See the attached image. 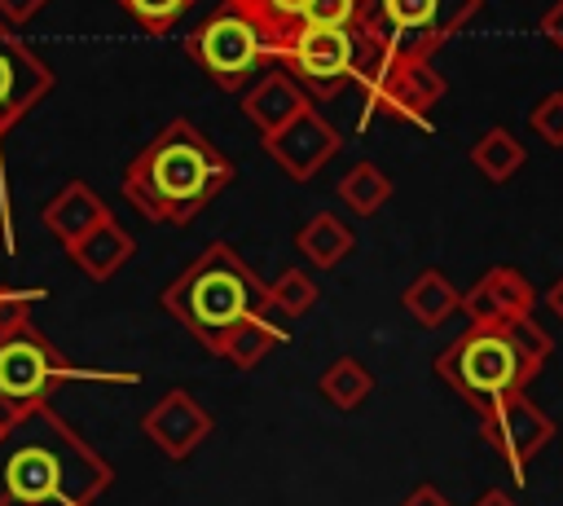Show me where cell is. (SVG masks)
I'll use <instances>...</instances> for the list:
<instances>
[{
  "instance_id": "obj_17",
  "label": "cell",
  "mask_w": 563,
  "mask_h": 506,
  "mask_svg": "<svg viewBox=\"0 0 563 506\" xmlns=\"http://www.w3.org/2000/svg\"><path fill=\"white\" fill-rule=\"evenodd\" d=\"M66 255H70V264H75L88 282H110V277L136 255V242H132V233L110 216L106 224H97L92 233H84L75 246H66Z\"/></svg>"
},
{
  "instance_id": "obj_7",
  "label": "cell",
  "mask_w": 563,
  "mask_h": 506,
  "mask_svg": "<svg viewBox=\"0 0 563 506\" xmlns=\"http://www.w3.org/2000/svg\"><path fill=\"white\" fill-rule=\"evenodd\" d=\"M484 0H369L365 35L391 53H427L435 57L440 44H449Z\"/></svg>"
},
{
  "instance_id": "obj_19",
  "label": "cell",
  "mask_w": 563,
  "mask_h": 506,
  "mask_svg": "<svg viewBox=\"0 0 563 506\" xmlns=\"http://www.w3.org/2000/svg\"><path fill=\"white\" fill-rule=\"evenodd\" d=\"M295 246H299V255H303L312 268H334L339 260L352 255L356 233H352L334 211H317V216L295 233Z\"/></svg>"
},
{
  "instance_id": "obj_11",
  "label": "cell",
  "mask_w": 563,
  "mask_h": 506,
  "mask_svg": "<svg viewBox=\"0 0 563 506\" xmlns=\"http://www.w3.org/2000/svg\"><path fill=\"white\" fill-rule=\"evenodd\" d=\"M53 92V70L35 57L26 40L9 22H0V136L18 128L40 97Z\"/></svg>"
},
{
  "instance_id": "obj_20",
  "label": "cell",
  "mask_w": 563,
  "mask_h": 506,
  "mask_svg": "<svg viewBox=\"0 0 563 506\" xmlns=\"http://www.w3.org/2000/svg\"><path fill=\"white\" fill-rule=\"evenodd\" d=\"M471 163L493 180V185H506L523 163H528V150H523V141L510 132V128H488L484 136H475V145H471Z\"/></svg>"
},
{
  "instance_id": "obj_16",
  "label": "cell",
  "mask_w": 563,
  "mask_h": 506,
  "mask_svg": "<svg viewBox=\"0 0 563 506\" xmlns=\"http://www.w3.org/2000/svg\"><path fill=\"white\" fill-rule=\"evenodd\" d=\"M40 220H44V229H48L62 246H75L84 233H92L97 224L110 220V207H106V198H101L92 185H84V180H66V185L44 202Z\"/></svg>"
},
{
  "instance_id": "obj_4",
  "label": "cell",
  "mask_w": 563,
  "mask_h": 506,
  "mask_svg": "<svg viewBox=\"0 0 563 506\" xmlns=\"http://www.w3.org/2000/svg\"><path fill=\"white\" fill-rule=\"evenodd\" d=\"M550 352L554 339L532 317L510 326H466L449 348H440L435 374L479 414L506 396H519L541 374Z\"/></svg>"
},
{
  "instance_id": "obj_24",
  "label": "cell",
  "mask_w": 563,
  "mask_h": 506,
  "mask_svg": "<svg viewBox=\"0 0 563 506\" xmlns=\"http://www.w3.org/2000/svg\"><path fill=\"white\" fill-rule=\"evenodd\" d=\"M339 198H343V207L352 211V216H374V211H383V202L391 198V180H387V172L383 167H374V163H356V167H347L343 172V180H339Z\"/></svg>"
},
{
  "instance_id": "obj_34",
  "label": "cell",
  "mask_w": 563,
  "mask_h": 506,
  "mask_svg": "<svg viewBox=\"0 0 563 506\" xmlns=\"http://www.w3.org/2000/svg\"><path fill=\"white\" fill-rule=\"evenodd\" d=\"M545 308H550V312L563 321V273L550 282V290H545Z\"/></svg>"
},
{
  "instance_id": "obj_26",
  "label": "cell",
  "mask_w": 563,
  "mask_h": 506,
  "mask_svg": "<svg viewBox=\"0 0 563 506\" xmlns=\"http://www.w3.org/2000/svg\"><path fill=\"white\" fill-rule=\"evenodd\" d=\"M141 31H150V35H163V31H172L189 9H194V0H114Z\"/></svg>"
},
{
  "instance_id": "obj_35",
  "label": "cell",
  "mask_w": 563,
  "mask_h": 506,
  "mask_svg": "<svg viewBox=\"0 0 563 506\" xmlns=\"http://www.w3.org/2000/svg\"><path fill=\"white\" fill-rule=\"evenodd\" d=\"M4 422H9V418H4V414H0V431H4Z\"/></svg>"
},
{
  "instance_id": "obj_23",
  "label": "cell",
  "mask_w": 563,
  "mask_h": 506,
  "mask_svg": "<svg viewBox=\"0 0 563 506\" xmlns=\"http://www.w3.org/2000/svg\"><path fill=\"white\" fill-rule=\"evenodd\" d=\"M224 4L233 13H242L268 44L286 40L303 22V9H308V0H224Z\"/></svg>"
},
{
  "instance_id": "obj_3",
  "label": "cell",
  "mask_w": 563,
  "mask_h": 506,
  "mask_svg": "<svg viewBox=\"0 0 563 506\" xmlns=\"http://www.w3.org/2000/svg\"><path fill=\"white\" fill-rule=\"evenodd\" d=\"M163 308L216 356H224L229 334L246 317L268 312V286L255 277V268L229 246L207 242L194 264L176 273V282L163 290Z\"/></svg>"
},
{
  "instance_id": "obj_9",
  "label": "cell",
  "mask_w": 563,
  "mask_h": 506,
  "mask_svg": "<svg viewBox=\"0 0 563 506\" xmlns=\"http://www.w3.org/2000/svg\"><path fill=\"white\" fill-rule=\"evenodd\" d=\"M185 53L216 79V88L224 92H242L273 57H268V40L229 4H220L216 13H207L189 35H185Z\"/></svg>"
},
{
  "instance_id": "obj_25",
  "label": "cell",
  "mask_w": 563,
  "mask_h": 506,
  "mask_svg": "<svg viewBox=\"0 0 563 506\" xmlns=\"http://www.w3.org/2000/svg\"><path fill=\"white\" fill-rule=\"evenodd\" d=\"M317 304V282L303 273V268H286L268 282V312H282V317H308Z\"/></svg>"
},
{
  "instance_id": "obj_12",
  "label": "cell",
  "mask_w": 563,
  "mask_h": 506,
  "mask_svg": "<svg viewBox=\"0 0 563 506\" xmlns=\"http://www.w3.org/2000/svg\"><path fill=\"white\" fill-rule=\"evenodd\" d=\"M343 136L339 128L317 110L308 106L299 119H290L286 128H277L273 136H264V154L290 176V180H312L334 154H339Z\"/></svg>"
},
{
  "instance_id": "obj_22",
  "label": "cell",
  "mask_w": 563,
  "mask_h": 506,
  "mask_svg": "<svg viewBox=\"0 0 563 506\" xmlns=\"http://www.w3.org/2000/svg\"><path fill=\"white\" fill-rule=\"evenodd\" d=\"M317 392H321L334 409H356L361 400H369V392H374V374H369L356 356H334V361L321 370Z\"/></svg>"
},
{
  "instance_id": "obj_30",
  "label": "cell",
  "mask_w": 563,
  "mask_h": 506,
  "mask_svg": "<svg viewBox=\"0 0 563 506\" xmlns=\"http://www.w3.org/2000/svg\"><path fill=\"white\" fill-rule=\"evenodd\" d=\"M44 4H48V0H0V22L22 26V22H31V18H35Z\"/></svg>"
},
{
  "instance_id": "obj_33",
  "label": "cell",
  "mask_w": 563,
  "mask_h": 506,
  "mask_svg": "<svg viewBox=\"0 0 563 506\" xmlns=\"http://www.w3.org/2000/svg\"><path fill=\"white\" fill-rule=\"evenodd\" d=\"M475 506H519V502H515L506 488H484V493L475 497Z\"/></svg>"
},
{
  "instance_id": "obj_8",
  "label": "cell",
  "mask_w": 563,
  "mask_h": 506,
  "mask_svg": "<svg viewBox=\"0 0 563 506\" xmlns=\"http://www.w3.org/2000/svg\"><path fill=\"white\" fill-rule=\"evenodd\" d=\"M268 57L308 92V97H334L343 84L356 79L361 66V31L339 26H295L286 40L268 44Z\"/></svg>"
},
{
  "instance_id": "obj_10",
  "label": "cell",
  "mask_w": 563,
  "mask_h": 506,
  "mask_svg": "<svg viewBox=\"0 0 563 506\" xmlns=\"http://www.w3.org/2000/svg\"><path fill=\"white\" fill-rule=\"evenodd\" d=\"M479 436H484V444H493V453L510 466V475L523 480L528 462L554 440V418L519 392V396H506V400L479 409Z\"/></svg>"
},
{
  "instance_id": "obj_27",
  "label": "cell",
  "mask_w": 563,
  "mask_h": 506,
  "mask_svg": "<svg viewBox=\"0 0 563 506\" xmlns=\"http://www.w3.org/2000/svg\"><path fill=\"white\" fill-rule=\"evenodd\" d=\"M369 18V0H308L303 22L308 26H339V31H361ZM299 22V26H303Z\"/></svg>"
},
{
  "instance_id": "obj_13",
  "label": "cell",
  "mask_w": 563,
  "mask_h": 506,
  "mask_svg": "<svg viewBox=\"0 0 563 506\" xmlns=\"http://www.w3.org/2000/svg\"><path fill=\"white\" fill-rule=\"evenodd\" d=\"M141 431L150 444H158L163 458L172 462H185L211 431H216V418L202 400H194L185 387H172L167 396H158L145 414H141Z\"/></svg>"
},
{
  "instance_id": "obj_15",
  "label": "cell",
  "mask_w": 563,
  "mask_h": 506,
  "mask_svg": "<svg viewBox=\"0 0 563 506\" xmlns=\"http://www.w3.org/2000/svg\"><path fill=\"white\" fill-rule=\"evenodd\" d=\"M312 106V97L277 66V70H260L246 88H242V114L255 123L260 141L273 136L277 128H286L290 119H299Z\"/></svg>"
},
{
  "instance_id": "obj_32",
  "label": "cell",
  "mask_w": 563,
  "mask_h": 506,
  "mask_svg": "<svg viewBox=\"0 0 563 506\" xmlns=\"http://www.w3.org/2000/svg\"><path fill=\"white\" fill-rule=\"evenodd\" d=\"M400 506H453V502H449V497H444L435 484H418V488H413V493H409Z\"/></svg>"
},
{
  "instance_id": "obj_31",
  "label": "cell",
  "mask_w": 563,
  "mask_h": 506,
  "mask_svg": "<svg viewBox=\"0 0 563 506\" xmlns=\"http://www.w3.org/2000/svg\"><path fill=\"white\" fill-rule=\"evenodd\" d=\"M537 31L554 44V48H563V0H554L545 13H541V22H537Z\"/></svg>"
},
{
  "instance_id": "obj_2",
  "label": "cell",
  "mask_w": 563,
  "mask_h": 506,
  "mask_svg": "<svg viewBox=\"0 0 563 506\" xmlns=\"http://www.w3.org/2000/svg\"><path fill=\"white\" fill-rule=\"evenodd\" d=\"M119 185L145 220L189 224L224 185H233V163L207 141L202 128H194V119L176 114L145 141V150H136Z\"/></svg>"
},
{
  "instance_id": "obj_18",
  "label": "cell",
  "mask_w": 563,
  "mask_h": 506,
  "mask_svg": "<svg viewBox=\"0 0 563 506\" xmlns=\"http://www.w3.org/2000/svg\"><path fill=\"white\" fill-rule=\"evenodd\" d=\"M400 304H405V312H409L418 326L435 330V326H444V321L457 312L462 290H457L440 268H422V273L400 290Z\"/></svg>"
},
{
  "instance_id": "obj_21",
  "label": "cell",
  "mask_w": 563,
  "mask_h": 506,
  "mask_svg": "<svg viewBox=\"0 0 563 506\" xmlns=\"http://www.w3.org/2000/svg\"><path fill=\"white\" fill-rule=\"evenodd\" d=\"M290 334L277 326V321H268V312L264 317H246L233 334H229V343H224V356H229V365H238V370H255L273 348H282Z\"/></svg>"
},
{
  "instance_id": "obj_28",
  "label": "cell",
  "mask_w": 563,
  "mask_h": 506,
  "mask_svg": "<svg viewBox=\"0 0 563 506\" xmlns=\"http://www.w3.org/2000/svg\"><path fill=\"white\" fill-rule=\"evenodd\" d=\"M528 128H532V132H537L545 145L563 150V88H559V92H545V97L532 106Z\"/></svg>"
},
{
  "instance_id": "obj_29",
  "label": "cell",
  "mask_w": 563,
  "mask_h": 506,
  "mask_svg": "<svg viewBox=\"0 0 563 506\" xmlns=\"http://www.w3.org/2000/svg\"><path fill=\"white\" fill-rule=\"evenodd\" d=\"M44 299L40 286H26V290H13V286H0V334L18 330L31 321V308Z\"/></svg>"
},
{
  "instance_id": "obj_5",
  "label": "cell",
  "mask_w": 563,
  "mask_h": 506,
  "mask_svg": "<svg viewBox=\"0 0 563 506\" xmlns=\"http://www.w3.org/2000/svg\"><path fill=\"white\" fill-rule=\"evenodd\" d=\"M361 88V101H365V114L369 110H383L391 119H405L422 132H431V110L440 106V97L449 92L444 75L431 66L427 53H391L383 44H374L365 31H361V66H356V79Z\"/></svg>"
},
{
  "instance_id": "obj_1",
  "label": "cell",
  "mask_w": 563,
  "mask_h": 506,
  "mask_svg": "<svg viewBox=\"0 0 563 506\" xmlns=\"http://www.w3.org/2000/svg\"><path fill=\"white\" fill-rule=\"evenodd\" d=\"M114 466L53 409L35 405L0 431V506H92Z\"/></svg>"
},
{
  "instance_id": "obj_14",
  "label": "cell",
  "mask_w": 563,
  "mask_h": 506,
  "mask_svg": "<svg viewBox=\"0 0 563 506\" xmlns=\"http://www.w3.org/2000/svg\"><path fill=\"white\" fill-rule=\"evenodd\" d=\"M532 308H537V290L510 264H497L484 277H475V286L462 290V304H457V312H466L471 326H510L532 317Z\"/></svg>"
},
{
  "instance_id": "obj_6",
  "label": "cell",
  "mask_w": 563,
  "mask_h": 506,
  "mask_svg": "<svg viewBox=\"0 0 563 506\" xmlns=\"http://www.w3.org/2000/svg\"><path fill=\"white\" fill-rule=\"evenodd\" d=\"M75 378H92V374L70 365L62 356V348L35 321L0 334V414L4 418H18L35 405H48L53 392L75 383Z\"/></svg>"
}]
</instances>
